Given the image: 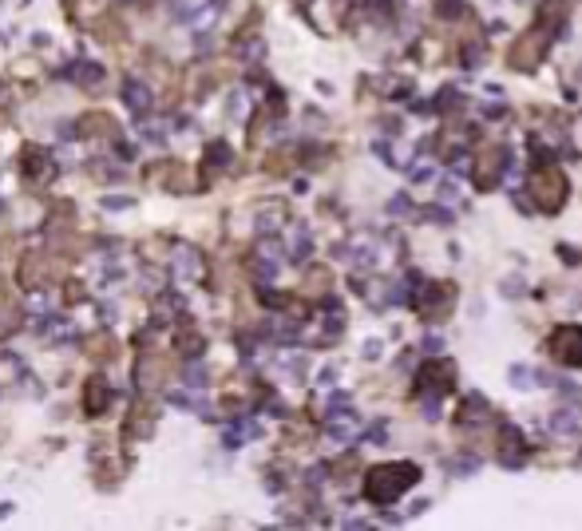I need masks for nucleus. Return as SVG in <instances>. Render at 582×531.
<instances>
[{"label":"nucleus","mask_w":582,"mask_h":531,"mask_svg":"<svg viewBox=\"0 0 582 531\" xmlns=\"http://www.w3.org/2000/svg\"><path fill=\"white\" fill-rule=\"evenodd\" d=\"M527 187L535 194L539 210H559L563 198H567V178H563V171H559V167H547V163L527 175Z\"/></svg>","instance_id":"f03ea898"},{"label":"nucleus","mask_w":582,"mask_h":531,"mask_svg":"<svg viewBox=\"0 0 582 531\" xmlns=\"http://www.w3.org/2000/svg\"><path fill=\"white\" fill-rule=\"evenodd\" d=\"M174 270L183 278H194L198 274V254H190V250H178V262H174Z\"/></svg>","instance_id":"9b49d317"},{"label":"nucleus","mask_w":582,"mask_h":531,"mask_svg":"<svg viewBox=\"0 0 582 531\" xmlns=\"http://www.w3.org/2000/svg\"><path fill=\"white\" fill-rule=\"evenodd\" d=\"M123 103H127L131 115H147L151 112V92H147L139 80H127L123 83Z\"/></svg>","instance_id":"0eeeda50"},{"label":"nucleus","mask_w":582,"mask_h":531,"mask_svg":"<svg viewBox=\"0 0 582 531\" xmlns=\"http://www.w3.org/2000/svg\"><path fill=\"white\" fill-rule=\"evenodd\" d=\"M107 401H111L107 381H103V377H95L92 385H87V413H103V408H107Z\"/></svg>","instance_id":"1a4fd4ad"},{"label":"nucleus","mask_w":582,"mask_h":531,"mask_svg":"<svg viewBox=\"0 0 582 531\" xmlns=\"http://www.w3.org/2000/svg\"><path fill=\"white\" fill-rule=\"evenodd\" d=\"M503 444H507V452H503V464H519V433H515V428H511V424H503Z\"/></svg>","instance_id":"9d476101"},{"label":"nucleus","mask_w":582,"mask_h":531,"mask_svg":"<svg viewBox=\"0 0 582 531\" xmlns=\"http://www.w3.org/2000/svg\"><path fill=\"white\" fill-rule=\"evenodd\" d=\"M24 175L36 178V183H48V178L56 175V163L48 159V151H40V147H28V151H24Z\"/></svg>","instance_id":"423d86ee"},{"label":"nucleus","mask_w":582,"mask_h":531,"mask_svg":"<svg viewBox=\"0 0 582 531\" xmlns=\"http://www.w3.org/2000/svg\"><path fill=\"white\" fill-rule=\"evenodd\" d=\"M551 349H554V357H559L563 365H582V329H579V325H563V329H554Z\"/></svg>","instance_id":"20e7f679"},{"label":"nucleus","mask_w":582,"mask_h":531,"mask_svg":"<svg viewBox=\"0 0 582 531\" xmlns=\"http://www.w3.org/2000/svg\"><path fill=\"white\" fill-rule=\"evenodd\" d=\"M63 76H67V80H76V83H83V87H99V83H103V67H99V64H72Z\"/></svg>","instance_id":"6e6552de"},{"label":"nucleus","mask_w":582,"mask_h":531,"mask_svg":"<svg viewBox=\"0 0 582 531\" xmlns=\"http://www.w3.org/2000/svg\"><path fill=\"white\" fill-rule=\"evenodd\" d=\"M305 254H309V234L298 230V234H293V250H289V258H293V262H305Z\"/></svg>","instance_id":"ddd939ff"},{"label":"nucleus","mask_w":582,"mask_h":531,"mask_svg":"<svg viewBox=\"0 0 582 531\" xmlns=\"http://www.w3.org/2000/svg\"><path fill=\"white\" fill-rule=\"evenodd\" d=\"M452 377H456V369H452V361H432L420 377H416V385H420V393H432V404L440 401L444 393H448V385H452Z\"/></svg>","instance_id":"7ed1b4c3"},{"label":"nucleus","mask_w":582,"mask_h":531,"mask_svg":"<svg viewBox=\"0 0 582 531\" xmlns=\"http://www.w3.org/2000/svg\"><path fill=\"white\" fill-rule=\"evenodd\" d=\"M206 163H210V167H226V163H230V147H226V143H210V147H206Z\"/></svg>","instance_id":"f8f14e48"},{"label":"nucleus","mask_w":582,"mask_h":531,"mask_svg":"<svg viewBox=\"0 0 582 531\" xmlns=\"http://www.w3.org/2000/svg\"><path fill=\"white\" fill-rule=\"evenodd\" d=\"M539 36V32H535ZM547 52V36H539V40H519L515 48H511V67H519V72H527V67H535L539 64V56Z\"/></svg>","instance_id":"39448f33"},{"label":"nucleus","mask_w":582,"mask_h":531,"mask_svg":"<svg viewBox=\"0 0 582 531\" xmlns=\"http://www.w3.org/2000/svg\"><path fill=\"white\" fill-rule=\"evenodd\" d=\"M551 428H554V433H567V436H574V433H579V424L570 420V413H559V417L551 420Z\"/></svg>","instance_id":"2eb2a0df"},{"label":"nucleus","mask_w":582,"mask_h":531,"mask_svg":"<svg viewBox=\"0 0 582 531\" xmlns=\"http://www.w3.org/2000/svg\"><path fill=\"white\" fill-rule=\"evenodd\" d=\"M416 480H420V468L416 464H377V468H368V476H364V496L373 503H393L404 492H412Z\"/></svg>","instance_id":"f257e3e1"},{"label":"nucleus","mask_w":582,"mask_h":531,"mask_svg":"<svg viewBox=\"0 0 582 531\" xmlns=\"http://www.w3.org/2000/svg\"><path fill=\"white\" fill-rule=\"evenodd\" d=\"M242 115H246V96L234 92V96H230V119H242Z\"/></svg>","instance_id":"dca6fc26"},{"label":"nucleus","mask_w":582,"mask_h":531,"mask_svg":"<svg viewBox=\"0 0 582 531\" xmlns=\"http://www.w3.org/2000/svg\"><path fill=\"white\" fill-rule=\"evenodd\" d=\"M539 373L535 369H523V365H515L511 369V381H515V388H531V381H535Z\"/></svg>","instance_id":"4468645a"}]
</instances>
